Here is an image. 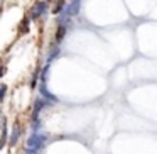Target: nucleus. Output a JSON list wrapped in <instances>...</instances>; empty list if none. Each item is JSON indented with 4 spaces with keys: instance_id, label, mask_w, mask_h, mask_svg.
I'll return each mask as SVG.
<instances>
[{
    "instance_id": "f257e3e1",
    "label": "nucleus",
    "mask_w": 157,
    "mask_h": 154,
    "mask_svg": "<svg viewBox=\"0 0 157 154\" xmlns=\"http://www.w3.org/2000/svg\"><path fill=\"white\" fill-rule=\"evenodd\" d=\"M48 10H49V2L48 0H39V2L32 4V7L29 9L27 17L31 19V21H37V19H41L42 15L48 14Z\"/></svg>"
},
{
    "instance_id": "f03ea898",
    "label": "nucleus",
    "mask_w": 157,
    "mask_h": 154,
    "mask_svg": "<svg viewBox=\"0 0 157 154\" xmlns=\"http://www.w3.org/2000/svg\"><path fill=\"white\" fill-rule=\"evenodd\" d=\"M46 140H48V137H46V136H42V134H37V132H32L31 137L27 139V147H29V149L39 151V149H42V147H44Z\"/></svg>"
},
{
    "instance_id": "7ed1b4c3",
    "label": "nucleus",
    "mask_w": 157,
    "mask_h": 154,
    "mask_svg": "<svg viewBox=\"0 0 157 154\" xmlns=\"http://www.w3.org/2000/svg\"><path fill=\"white\" fill-rule=\"evenodd\" d=\"M46 105H48V100H44V98H36L34 109H32V120H39V113H41V110L44 109Z\"/></svg>"
},
{
    "instance_id": "20e7f679",
    "label": "nucleus",
    "mask_w": 157,
    "mask_h": 154,
    "mask_svg": "<svg viewBox=\"0 0 157 154\" xmlns=\"http://www.w3.org/2000/svg\"><path fill=\"white\" fill-rule=\"evenodd\" d=\"M39 90H41V95L44 97V100H48V102H58V98L48 90V83L46 81H39Z\"/></svg>"
},
{
    "instance_id": "39448f33",
    "label": "nucleus",
    "mask_w": 157,
    "mask_h": 154,
    "mask_svg": "<svg viewBox=\"0 0 157 154\" xmlns=\"http://www.w3.org/2000/svg\"><path fill=\"white\" fill-rule=\"evenodd\" d=\"M66 32H68V26H58L54 32V42L56 44H61L63 39L66 38Z\"/></svg>"
},
{
    "instance_id": "423d86ee",
    "label": "nucleus",
    "mask_w": 157,
    "mask_h": 154,
    "mask_svg": "<svg viewBox=\"0 0 157 154\" xmlns=\"http://www.w3.org/2000/svg\"><path fill=\"white\" fill-rule=\"evenodd\" d=\"M59 56H61V48H59V44H54L51 46V49H49L48 53V65H51L54 59H58Z\"/></svg>"
},
{
    "instance_id": "0eeeda50",
    "label": "nucleus",
    "mask_w": 157,
    "mask_h": 154,
    "mask_svg": "<svg viewBox=\"0 0 157 154\" xmlns=\"http://www.w3.org/2000/svg\"><path fill=\"white\" fill-rule=\"evenodd\" d=\"M66 7H68L71 17H76V15L79 14V10H81V0H71L69 5H66Z\"/></svg>"
},
{
    "instance_id": "6e6552de",
    "label": "nucleus",
    "mask_w": 157,
    "mask_h": 154,
    "mask_svg": "<svg viewBox=\"0 0 157 154\" xmlns=\"http://www.w3.org/2000/svg\"><path fill=\"white\" fill-rule=\"evenodd\" d=\"M31 22L32 21L25 15V17L19 22V34H29V32H31Z\"/></svg>"
},
{
    "instance_id": "1a4fd4ad",
    "label": "nucleus",
    "mask_w": 157,
    "mask_h": 154,
    "mask_svg": "<svg viewBox=\"0 0 157 154\" xmlns=\"http://www.w3.org/2000/svg\"><path fill=\"white\" fill-rule=\"evenodd\" d=\"M19 136H21V127H19V124H15V127H14V130H12V134H10V146H15V144L19 142Z\"/></svg>"
},
{
    "instance_id": "9d476101",
    "label": "nucleus",
    "mask_w": 157,
    "mask_h": 154,
    "mask_svg": "<svg viewBox=\"0 0 157 154\" xmlns=\"http://www.w3.org/2000/svg\"><path fill=\"white\" fill-rule=\"evenodd\" d=\"M7 137H9V132H7V120H5V122L2 124V132H0V149L5 146Z\"/></svg>"
},
{
    "instance_id": "9b49d317",
    "label": "nucleus",
    "mask_w": 157,
    "mask_h": 154,
    "mask_svg": "<svg viewBox=\"0 0 157 154\" xmlns=\"http://www.w3.org/2000/svg\"><path fill=\"white\" fill-rule=\"evenodd\" d=\"M54 4L56 5H54V9H52V15H58L59 12L66 7V0H56Z\"/></svg>"
},
{
    "instance_id": "f8f14e48",
    "label": "nucleus",
    "mask_w": 157,
    "mask_h": 154,
    "mask_svg": "<svg viewBox=\"0 0 157 154\" xmlns=\"http://www.w3.org/2000/svg\"><path fill=\"white\" fill-rule=\"evenodd\" d=\"M7 90H9V86L5 85V83H0V102H4V100H5Z\"/></svg>"
},
{
    "instance_id": "ddd939ff",
    "label": "nucleus",
    "mask_w": 157,
    "mask_h": 154,
    "mask_svg": "<svg viewBox=\"0 0 157 154\" xmlns=\"http://www.w3.org/2000/svg\"><path fill=\"white\" fill-rule=\"evenodd\" d=\"M5 73H7V68H5V65L2 61H0V78H4Z\"/></svg>"
},
{
    "instance_id": "4468645a",
    "label": "nucleus",
    "mask_w": 157,
    "mask_h": 154,
    "mask_svg": "<svg viewBox=\"0 0 157 154\" xmlns=\"http://www.w3.org/2000/svg\"><path fill=\"white\" fill-rule=\"evenodd\" d=\"M25 154H37V151H36V149H29V147H27V151H25Z\"/></svg>"
},
{
    "instance_id": "2eb2a0df",
    "label": "nucleus",
    "mask_w": 157,
    "mask_h": 154,
    "mask_svg": "<svg viewBox=\"0 0 157 154\" xmlns=\"http://www.w3.org/2000/svg\"><path fill=\"white\" fill-rule=\"evenodd\" d=\"M0 17H2V9H0Z\"/></svg>"
},
{
    "instance_id": "dca6fc26",
    "label": "nucleus",
    "mask_w": 157,
    "mask_h": 154,
    "mask_svg": "<svg viewBox=\"0 0 157 154\" xmlns=\"http://www.w3.org/2000/svg\"><path fill=\"white\" fill-rule=\"evenodd\" d=\"M0 115H2V109H0Z\"/></svg>"
},
{
    "instance_id": "f3484780",
    "label": "nucleus",
    "mask_w": 157,
    "mask_h": 154,
    "mask_svg": "<svg viewBox=\"0 0 157 154\" xmlns=\"http://www.w3.org/2000/svg\"><path fill=\"white\" fill-rule=\"evenodd\" d=\"M54 2H56V0H54Z\"/></svg>"
}]
</instances>
